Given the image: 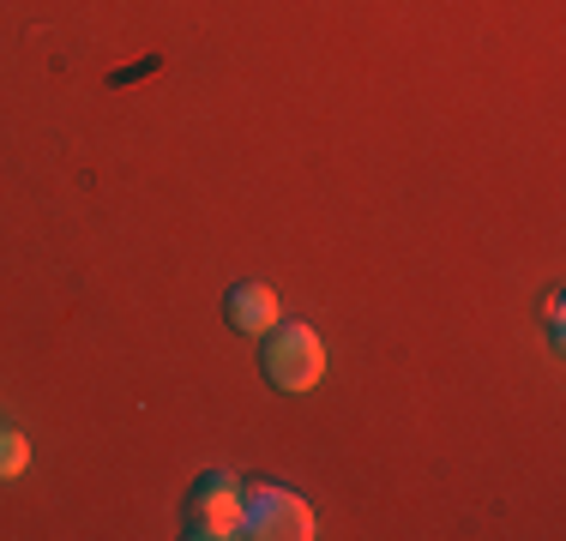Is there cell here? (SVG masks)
<instances>
[{
	"instance_id": "cell-1",
	"label": "cell",
	"mask_w": 566,
	"mask_h": 541,
	"mask_svg": "<svg viewBox=\"0 0 566 541\" xmlns=\"http://www.w3.org/2000/svg\"><path fill=\"white\" fill-rule=\"evenodd\" d=\"M260 368H265V379H272L277 391H290V397H307V391L326 379V343H319L314 325H302V319L283 325V319H277L272 331H265Z\"/></svg>"
},
{
	"instance_id": "cell-4",
	"label": "cell",
	"mask_w": 566,
	"mask_h": 541,
	"mask_svg": "<svg viewBox=\"0 0 566 541\" xmlns=\"http://www.w3.org/2000/svg\"><path fill=\"white\" fill-rule=\"evenodd\" d=\"M223 319L235 325L241 337H265L283 319V301H277V289H265V283H235L229 301H223Z\"/></svg>"
},
{
	"instance_id": "cell-5",
	"label": "cell",
	"mask_w": 566,
	"mask_h": 541,
	"mask_svg": "<svg viewBox=\"0 0 566 541\" xmlns=\"http://www.w3.org/2000/svg\"><path fill=\"white\" fill-rule=\"evenodd\" d=\"M31 469V439L12 427H0V481H19Z\"/></svg>"
},
{
	"instance_id": "cell-2",
	"label": "cell",
	"mask_w": 566,
	"mask_h": 541,
	"mask_svg": "<svg viewBox=\"0 0 566 541\" xmlns=\"http://www.w3.org/2000/svg\"><path fill=\"white\" fill-rule=\"evenodd\" d=\"M241 535L253 541H314L319 523H314V506L290 487H272V481H241Z\"/></svg>"
},
{
	"instance_id": "cell-3",
	"label": "cell",
	"mask_w": 566,
	"mask_h": 541,
	"mask_svg": "<svg viewBox=\"0 0 566 541\" xmlns=\"http://www.w3.org/2000/svg\"><path fill=\"white\" fill-rule=\"evenodd\" d=\"M187 535L199 541H229L241 535V481L235 476H206L187 499Z\"/></svg>"
}]
</instances>
